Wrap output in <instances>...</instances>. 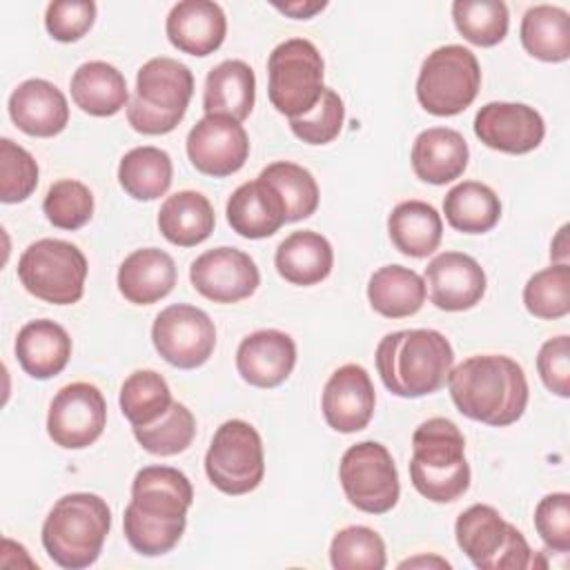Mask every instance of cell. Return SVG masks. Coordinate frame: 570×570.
<instances>
[{
	"instance_id": "obj_1",
	"label": "cell",
	"mask_w": 570,
	"mask_h": 570,
	"mask_svg": "<svg viewBox=\"0 0 570 570\" xmlns=\"http://www.w3.org/2000/svg\"><path fill=\"white\" fill-rule=\"evenodd\" d=\"M191 501V483L180 470L169 465L138 470L131 483V501L122 517L129 546L145 557L169 552L185 532Z\"/></svg>"
},
{
	"instance_id": "obj_2",
	"label": "cell",
	"mask_w": 570,
	"mask_h": 570,
	"mask_svg": "<svg viewBox=\"0 0 570 570\" xmlns=\"http://www.w3.org/2000/svg\"><path fill=\"white\" fill-rule=\"evenodd\" d=\"M448 387L456 410L492 428L519 421L528 405V379L523 367L503 354H476L448 374Z\"/></svg>"
},
{
	"instance_id": "obj_3",
	"label": "cell",
	"mask_w": 570,
	"mask_h": 570,
	"mask_svg": "<svg viewBox=\"0 0 570 570\" xmlns=\"http://www.w3.org/2000/svg\"><path fill=\"white\" fill-rule=\"evenodd\" d=\"M374 358L379 376L392 394L419 399L448 383L454 350L441 332L419 327L385 334Z\"/></svg>"
},
{
	"instance_id": "obj_4",
	"label": "cell",
	"mask_w": 570,
	"mask_h": 570,
	"mask_svg": "<svg viewBox=\"0 0 570 570\" xmlns=\"http://www.w3.org/2000/svg\"><path fill=\"white\" fill-rule=\"evenodd\" d=\"M410 479L416 492L434 503H452L468 492L470 465L456 423L434 416L414 430Z\"/></svg>"
},
{
	"instance_id": "obj_5",
	"label": "cell",
	"mask_w": 570,
	"mask_h": 570,
	"mask_svg": "<svg viewBox=\"0 0 570 570\" xmlns=\"http://www.w3.org/2000/svg\"><path fill=\"white\" fill-rule=\"evenodd\" d=\"M111 528L107 501L91 492L60 497L42 523L47 554L67 570H82L96 563Z\"/></svg>"
},
{
	"instance_id": "obj_6",
	"label": "cell",
	"mask_w": 570,
	"mask_h": 570,
	"mask_svg": "<svg viewBox=\"0 0 570 570\" xmlns=\"http://www.w3.org/2000/svg\"><path fill=\"white\" fill-rule=\"evenodd\" d=\"M194 96V73L187 65L158 56L136 73V91L127 105L131 129L147 136H163L178 127Z\"/></svg>"
},
{
	"instance_id": "obj_7",
	"label": "cell",
	"mask_w": 570,
	"mask_h": 570,
	"mask_svg": "<svg viewBox=\"0 0 570 570\" xmlns=\"http://www.w3.org/2000/svg\"><path fill=\"white\" fill-rule=\"evenodd\" d=\"M454 534L459 548L479 570L546 568V561L530 550L521 530L508 523L492 505L474 503L461 512Z\"/></svg>"
},
{
	"instance_id": "obj_8",
	"label": "cell",
	"mask_w": 570,
	"mask_h": 570,
	"mask_svg": "<svg viewBox=\"0 0 570 570\" xmlns=\"http://www.w3.org/2000/svg\"><path fill=\"white\" fill-rule=\"evenodd\" d=\"M323 56L314 42L289 38L276 45L267 58V96L287 118L305 116L318 102L323 85Z\"/></svg>"
},
{
	"instance_id": "obj_9",
	"label": "cell",
	"mask_w": 570,
	"mask_h": 570,
	"mask_svg": "<svg viewBox=\"0 0 570 570\" xmlns=\"http://www.w3.org/2000/svg\"><path fill=\"white\" fill-rule=\"evenodd\" d=\"M87 258L69 240L40 238L31 243L18 261L22 287L51 305H73L85 294Z\"/></svg>"
},
{
	"instance_id": "obj_10",
	"label": "cell",
	"mask_w": 570,
	"mask_h": 570,
	"mask_svg": "<svg viewBox=\"0 0 570 570\" xmlns=\"http://www.w3.org/2000/svg\"><path fill=\"white\" fill-rule=\"evenodd\" d=\"M481 89L476 56L463 45H443L428 53L416 78L419 105L434 116H456Z\"/></svg>"
},
{
	"instance_id": "obj_11",
	"label": "cell",
	"mask_w": 570,
	"mask_h": 570,
	"mask_svg": "<svg viewBox=\"0 0 570 570\" xmlns=\"http://www.w3.org/2000/svg\"><path fill=\"white\" fill-rule=\"evenodd\" d=\"M205 472L212 485L225 494L238 497L256 490L265 474L263 441L247 421H225L205 454Z\"/></svg>"
},
{
	"instance_id": "obj_12",
	"label": "cell",
	"mask_w": 570,
	"mask_h": 570,
	"mask_svg": "<svg viewBox=\"0 0 570 570\" xmlns=\"http://www.w3.org/2000/svg\"><path fill=\"white\" fill-rule=\"evenodd\" d=\"M338 481L347 501L367 514L390 512L401 494L394 459L376 441H361L345 450Z\"/></svg>"
},
{
	"instance_id": "obj_13",
	"label": "cell",
	"mask_w": 570,
	"mask_h": 570,
	"mask_svg": "<svg viewBox=\"0 0 570 570\" xmlns=\"http://www.w3.org/2000/svg\"><path fill=\"white\" fill-rule=\"evenodd\" d=\"M151 341L156 352L169 365L194 370L207 363L214 354L216 327L200 307L176 303L156 316L151 325Z\"/></svg>"
},
{
	"instance_id": "obj_14",
	"label": "cell",
	"mask_w": 570,
	"mask_h": 570,
	"mask_svg": "<svg viewBox=\"0 0 570 570\" xmlns=\"http://www.w3.org/2000/svg\"><path fill=\"white\" fill-rule=\"evenodd\" d=\"M107 425V403L102 392L85 381L58 390L49 405L47 432L65 450H82L100 439Z\"/></svg>"
},
{
	"instance_id": "obj_15",
	"label": "cell",
	"mask_w": 570,
	"mask_h": 570,
	"mask_svg": "<svg viewBox=\"0 0 570 570\" xmlns=\"http://www.w3.org/2000/svg\"><path fill=\"white\" fill-rule=\"evenodd\" d=\"M187 156L205 176H232L249 156L247 131L229 116L205 114L187 134Z\"/></svg>"
},
{
	"instance_id": "obj_16",
	"label": "cell",
	"mask_w": 570,
	"mask_h": 570,
	"mask_svg": "<svg viewBox=\"0 0 570 570\" xmlns=\"http://www.w3.org/2000/svg\"><path fill=\"white\" fill-rule=\"evenodd\" d=\"M194 289L214 303H238L261 285V274L249 254L236 247L203 252L189 267Z\"/></svg>"
},
{
	"instance_id": "obj_17",
	"label": "cell",
	"mask_w": 570,
	"mask_h": 570,
	"mask_svg": "<svg viewBox=\"0 0 570 570\" xmlns=\"http://www.w3.org/2000/svg\"><path fill=\"white\" fill-rule=\"evenodd\" d=\"M476 138L503 154H528L546 136L541 114L523 102H488L474 116Z\"/></svg>"
},
{
	"instance_id": "obj_18",
	"label": "cell",
	"mask_w": 570,
	"mask_h": 570,
	"mask_svg": "<svg viewBox=\"0 0 570 570\" xmlns=\"http://www.w3.org/2000/svg\"><path fill=\"white\" fill-rule=\"evenodd\" d=\"M374 385L365 367L356 363L341 365L325 383L321 410L327 425L341 434L363 430L374 414Z\"/></svg>"
},
{
	"instance_id": "obj_19",
	"label": "cell",
	"mask_w": 570,
	"mask_h": 570,
	"mask_svg": "<svg viewBox=\"0 0 570 570\" xmlns=\"http://www.w3.org/2000/svg\"><path fill=\"white\" fill-rule=\"evenodd\" d=\"M430 301L445 312L474 307L485 294L483 267L463 252H441L425 267Z\"/></svg>"
},
{
	"instance_id": "obj_20",
	"label": "cell",
	"mask_w": 570,
	"mask_h": 570,
	"mask_svg": "<svg viewBox=\"0 0 570 570\" xmlns=\"http://www.w3.org/2000/svg\"><path fill=\"white\" fill-rule=\"evenodd\" d=\"M296 365V343L281 330H258L236 350V370L254 387L281 385Z\"/></svg>"
},
{
	"instance_id": "obj_21",
	"label": "cell",
	"mask_w": 570,
	"mask_h": 570,
	"mask_svg": "<svg viewBox=\"0 0 570 570\" xmlns=\"http://www.w3.org/2000/svg\"><path fill=\"white\" fill-rule=\"evenodd\" d=\"M9 116L20 131L36 138H51L67 127L69 105L53 82L29 78L11 91Z\"/></svg>"
},
{
	"instance_id": "obj_22",
	"label": "cell",
	"mask_w": 570,
	"mask_h": 570,
	"mask_svg": "<svg viewBox=\"0 0 570 570\" xmlns=\"http://www.w3.org/2000/svg\"><path fill=\"white\" fill-rule=\"evenodd\" d=\"M165 31L178 51L203 58L223 45L227 18L212 0H183L171 7Z\"/></svg>"
},
{
	"instance_id": "obj_23",
	"label": "cell",
	"mask_w": 570,
	"mask_h": 570,
	"mask_svg": "<svg viewBox=\"0 0 570 570\" xmlns=\"http://www.w3.org/2000/svg\"><path fill=\"white\" fill-rule=\"evenodd\" d=\"M225 214L229 227L238 236L252 240L267 238L287 223L285 205L278 191L261 176L234 189V194L227 200Z\"/></svg>"
},
{
	"instance_id": "obj_24",
	"label": "cell",
	"mask_w": 570,
	"mask_h": 570,
	"mask_svg": "<svg viewBox=\"0 0 570 570\" xmlns=\"http://www.w3.org/2000/svg\"><path fill=\"white\" fill-rule=\"evenodd\" d=\"M410 158L416 178L430 185H445L465 171L470 149L456 129L430 127L414 138Z\"/></svg>"
},
{
	"instance_id": "obj_25",
	"label": "cell",
	"mask_w": 570,
	"mask_h": 570,
	"mask_svg": "<svg viewBox=\"0 0 570 570\" xmlns=\"http://www.w3.org/2000/svg\"><path fill=\"white\" fill-rule=\"evenodd\" d=\"M13 350L20 367L29 376L45 381L67 367L71 356V338L56 321L36 318L20 327Z\"/></svg>"
},
{
	"instance_id": "obj_26",
	"label": "cell",
	"mask_w": 570,
	"mask_h": 570,
	"mask_svg": "<svg viewBox=\"0 0 570 570\" xmlns=\"http://www.w3.org/2000/svg\"><path fill=\"white\" fill-rule=\"evenodd\" d=\"M176 285V263L158 247L131 252L118 267V289L134 305H151Z\"/></svg>"
},
{
	"instance_id": "obj_27",
	"label": "cell",
	"mask_w": 570,
	"mask_h": 570,
	"mask_svg": "<svg viewBox=\"0 0 570 570\" xmlns=\"http://www.w3.org/2000/svg\"><path fill=\"white\" fill-rule=\"evenodd\" d=\"M274 265L287 283L309 287L330 276L334 265V252L323 234L301 229L289 234L276 247Z\"/></svg>"
},
{
	"instance_id": "obj_28",
	"label": "cell",
	"mask_w": 570,
	"mask_h": 570,
	"mask_svg": "<svg viewBox=\"0 0 570 570\" xmlns=\"http://www.w3.org/2000/svg\"><path fill=\"white\" fill-rule=\"evenodd\" d=\"M256 76L243 60H223L205 78L203 109L205 114H220L234 120H245L254 109Z\"/></svg>"
},
{
	"instance_id": "obj_29",
	"label": "cell",
	"mask_w": 570,
	"mask_h": 570,
	"mask_svg": "<svg viewBox=\"0 0 570 570\" xmlns=\"http://www.w3.org/2000/svg\"><path fill=\"white\" fill-rule=\"evenodd\" d=\"M71 98L89 116L107 118L118 114L129 102L125 76L109 62H82L71 76Z\"/></svg>"
},
{
	"instance_id": "obj_30",
	"label": "cell",
	"mask_w": 570,
	"mask_h": 570,
	"mask_svg": "<svg viewBox=\"0 0 570 570\" xmlns=\"http://www.w3.org/2000/svg\"><path fill=\"white\" fill-rule=\"evenodd\" d=\"M214 207L200 191L183 189L165 198L158 212L160 234L178 247H194L214 232Z\"/></svg>"
},
{
	"instance_id": "obj_31",
	"label": "cell",
	"mask_w": 570,
	"mask_h": 570,
	"mask_svg": "<svg viewBox=\"0 0 570 570\" xmlns=\"http://www.w3.org/2000/svg\"><path fill=\"white\" fill-rule=\"evenodd\" d=\"M392 245L412 258L434 254L443 236L441 214L423 200H403L387 216Z\"/></svg>"
},
{
	"instance_id": "obj_32",
	"label": "cell",
	"mask_w": 570,
	"mask_h": 570,
	"mask_svg": "<svg viewBox=\"0 0 570 570\" xmlns=\"http://www.w3.org/2000/svg\"><path fill=\"white\" fill-rule=\"evenodd\" d=\"M428 296L423 276L403 265L379 267L367 283V298L374 312L385 318H405L416 314Z\"/></svg>"
},
{
	"instance_id": "obj_33",
	"label": "cell",
	"mask_w": 570,
	"mask_h": 570,
	"mask_svg": "<svg viewBox=\"0 0 570 570\" xmlns=\"http://www.w3.org/2000/svg\"><path fill=\"white\" fill-rule=\"evenodd\" d=\"M523 49L543 62H566L570 58V16L554 4H534L521 18Z\"/></svg>"
},
{
	"instance_id": "obj_34",
	"label": "cell",
	"mask_w": 570,
	"mask_h": 570,
	"mask_svg": "<svg viewBox=\"0 0 570 570\" xmlns=\"http://www.w3.org/2000/svg\"><path fill=\"white\" fill-rule=\"evenodd\" d=\"M443 214L456 232L485 234L501 218V200L492 187L479 180H463L445 194Z\"/></svg>"
},
{
	"instance_id": "obj_35",
	"label": "cell",
	"mask_w": 570,
	"mask_h": 570,
	"mask_svg": "<svg viewBox=\"0 0 570 570\" xmlns=\"http://www.w3.org/2000/svg\"><path fill=\"white\" fill-rule=\"evenodd\" d=\"M174 167L165 149L142 145L129 149L118 165L120 187L136 200H156L167 194Z\"/></svg>"
},
{
	"instance_id": "obj_36",
	"label": "cell",
	"mask_w": 570,
	"mask_h": 570,
	"mask_svg": "<svg viewBox=\"0 0 570 570\" xmlns=\"http://www.w3.org/2000/svg\"><path fill=\"white\" fill-rule=\"evenodd\" d=\"M118 403L131 428H140L160 419L174 399L163 374L154 370H136L125 379Z\"/></svg>"
},
{
	"instance_id": "obj_37",
	"label": "cell",
	"mask_w": 570,
	"mask_h": 570,
	"mask_svg": "<svg viewBox=\"0 0 570 570\" xmlns=\"http://www.w3.org/2000/svg\"><path fill=\"white\" fill-rule=\"evenodd\" d=\"M281 196L285 205L287 223L309 218L318 207V185L316 178L301 165L289 160H276L267 165L261 174Z\"/></svg>"
},
{
	"instance_id": "obj_38",
	"label": "cell",
	"mask_w": 570,
	"mask_h": 570,
	"mask_svg": "<svg viewBox=\"0 0 570 570\" xmlns=\"http://www.w3.org/2000/svg\"><path fill=\"white\" fill-rule=\"evenodd\" d=\"M456 31L476 47L499 45L510 24V13L501 0H456L452 2Z\"/></svg>"
},
{
	"instance_id": "obj_39",
	"label": "cell",
	"mask_w": 570,
	"mask_h": 570,
	"mask_svg": "<svg viewBox=\"0 0 570 570\" xmlns=\"http://www.w3.org/2000/svg\"><path fill=\"white\" fill-rule=\"evenodd\" d=\"M136 441L156 456H174L185 452L196 436V419L187 405L174 401L169 410L149 425L134 428Z\"/></svg>"
},
{
	"instance_id": "obj_40",
	"label": "cell",
	"mask_w": 570,
	"mask_h": 570,
	"mask_svg": "<svg viewBox=\"0 0 570 570\" xmlns=\"http://www.w3.org/2000/svg\"><path fill=\"white\" fill-rule=\"evenodd\" d=\"M523 305L537 318H563L570 312V265L552 263L532 274L523 287Z\"/></svg>"
},
{
	"instance_id": "obj_41",
	"label": "cell",
	"mask_w": 570,
	"mask_h": 570,
	"mask_svg": "<svg viewBox=\"0 0 570 570\" xmlns=\"http://www.w3.org/2000/svg\"><path fill=\"white\" fill-rule=\"evenodd\" d=\"M330 563L336 570H383L385 543L367 525H347L330 543Z\"/></svg>"
},
{
	"instance_id": "obj_42",
	"label": "cell",
	"mask_w": 570,
	"mask_h": 570,
	"mask_svg": "<svg viewBox=\"0 0 570 570\" xmlns=\"http://www.w3.org/2000/svg\"><path fill=\"white\" fill-rule=\"evenodd\" d=\"M42 212L53 227L80 229L91 220L94 194L91 189L73 178L56 180L42 200Z\"/></svg>"
},
{
	"instance_id": "obj_43",
	"label": "cell",
	"mask_w": 570,
	"mask_h": 570,
	"mask_svg": "<svg viewBox=\"0 0 570 570\" xmlns=\"http://www.w3.org/2000/svg\"><path fill=\"white\" fill-rule=\"evenodd\" d=\"M38 187L36 158L11 138L0 140V200L22 203Z\"/></svg>"
},
{
	"instance_id": "obj_44",
	"label": "cell",
	"mask_w": 570,
	"mask_h": 570,
	"mask_svg": "<svg viewBox=\"0 0 570 570\" xmlns=\"http://www.w3.org/2000/svg\"><path fill=\"white\" fill-rule=\"evenodd\" d=\"M343 120L345 107L341 96L334 89L325 87L312 111L298 118H289V129L307 145H327L341 134Z\"/></svg>"
},
{
	"instance_id": "obj_45",
	"label": "cell",
	"mask_w": 570,
	"mask_h": 570,
	"mask_svg": "<svg viewBox=\"0 0 570 570\" xmlns=\"http://www.w3.org/2000/svg\"><path fill=\"white\" fill-rule=\"evenodd\" d=\"M96 20V2L91 0H58L47 7L45 27L58 42L80 40Z\"/></svg>"
},
{
	"instance_id": "obj_46",
	"label": "cell",
	"mask_w": 570,
	"mask_h": 570,
	"mask_svg": "<svg viewBox=\"0 0 570 570\" xmlns=\"http://www.w3.org/2000/svg\"><path fill=\"white\" fill-rule=\"evenodd\" d=\"M534 528L554 552L570 550V494L552 492L534 508Z\"/></svg>"
},
{
	"instance_id": "obj_47",
	"label": "cell",
	"mask_w": 570,
	"mask_h": 570,
	"mask_svg": "<svg viewBox=\"0 0 570 570\" xmlns=\"http://www.w3.org/2000/svg\"><path fill=\"white\" fill-rule=\"evenodd\" d=\"M537 370L552 394L561 399L570 396V338L566 334L548 338L541 345L537 354Z\"/></svg>"
},
{
	"instance_id": "obj_48",
	"label": "cell",
	"mask_w": 570,
	"mask_h": 570,
	"mask_svg": "<svg viewBox=\"0 0 570 570\" xmlns=\"http://www.w3.org/2000/svg\"><path fill=\"white\" fill-rule=\"evenodd\" d=\"M325 7H327L325 0H321V2H316V0H303V2H301V0H298V2H285V4L274 2V9H278L281 13L294 18V20H309V18H314L318 11H323Z\"/></svg>"
},
{
	"instance_id": "obj_49",
	"label": "cell",
	"mask_w": 570,
	"mask_h": 570,
	"mask_svg": "<svg viewBox=\"0 0 570 570\" xmlns=\"http://www.w3.org/2000/svg\"><path fill=\"white\" fill-rule=\"evenodd\" d=\"M550 258H552L554 263H568V225H563V227L557 232V238L552 240Z\"/></svg>"
},
{
	"instance_id": "obj_50",
	"label": "cell",
	"mask_w": 570,
	"mask_h": 570,
	"mask_svg": "<svg viewBox=\"0 0 570 570\" xmlns=\"http://www.w3.org/2000/svg\"><path fill=\"white\" fill-rule=\"evenodd\" d=\"M414 566H436V568H450V563L445 559L439 557H416V559H407L403 561L399 568H414Z\"/></svg>"
}]
</instances>
